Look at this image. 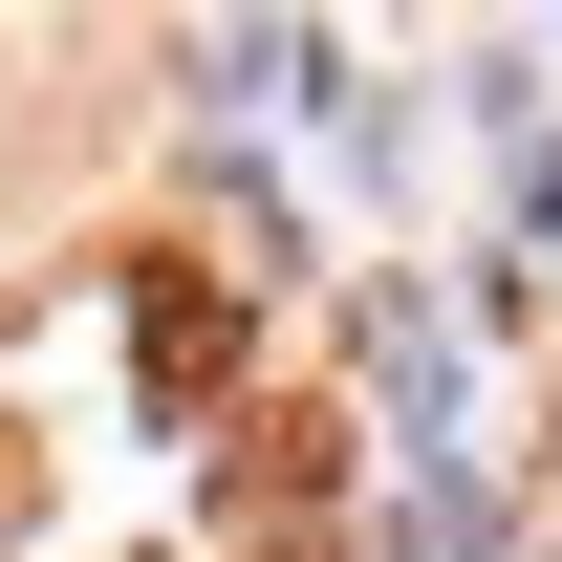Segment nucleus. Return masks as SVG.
<instances>
[{
    "mask_svg": "<svg viewBox=\"0 0 562 562\" xmlns=\"http://www.w3.org/2000/svg\"><path fill=\"white\" fill-rule=\"evenodd\" d=\"M216 390H238V303L151 260V412H216Z\"/></svg>",
    "mask_w": 562,
    "mask_h": 562,
    "instance_id": "nucleus-1",
    "label": "nucleus"
},
{
    "mask_svg": "<svg viewBox=\"0 0 562 562\" xmlns=\"http://www.w3.org/2000/svg\"><path fill=\"white\" fill-rule=\"evenodd\" d=\"M0 519H22V432H0Z\"/></svg>",
    "mask_w": 562,
    "mask_h": 562,
    "instance_id": "nucleus-2",
    "label": "nucleus"
}]
</instances>
